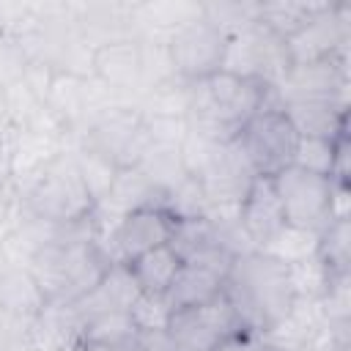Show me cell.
<instances>
[{"label":"cell","mask_w":351,"mask_h":351,"mask_svg":"<svg viewBox=\"0 0 351 351\" xmlns=\"http://www.w3.org/2000/svg\"><path fill=\"white\" fill-rule=\"evenodd\" d=\"M222 293L233 304L241 329L261 335L282 321L296 304L291 266L261 250L233 258Z\"/></svg>","instance_id":"6da1fadb"},{"label":"cell","mask_w":351,"mask_h":351,"mask_svg":"<svg viewBox=\"0 0 351 351\" xmlns=\"http://www.w3.org/2000/svg\"><path fill=\"white\" fill-rule=\"evenodd\" d=\"M274 99V88L258 80H244L228 71H217L206 80L189 82V129L217 140L230 143L239 137L241 126Z\"/></svg>","instance_id":"7a4b0ae2"},{"label":"cell","mask_w":351,"mask_h":351,"mask_svg":"<svg viewBox=\"0 0 351 351\" xmlns=\"http://www.w3.org/2000/svg\"><path fill=\"white\" fill-rule=\"evenodd\" d=\"M16 200L25 211L41 219H49L55 225L85 222L96 208L90 192L80 178L71 148L60 151L47 167H41L33 178L19 184Z\"/></svg>","instance_id":"3957f363"},{"label":"cell","mask_w":351,"mask_h":351,"mask_svg":"<svg viewBox=\"0 0 351 351\" xmlns=\"http://www.w3.org/2000/svg\"><path fill=\"white\" fill-rule=\"evenodd\" d=\"M74 143L101 154L104 159H110L118 167H134L140 162L143 151L148 148L151 137H148L143 110L137 104L118 101V104H110L107 110H101L99 115H93Z\"/></svg>","instance_id":"277c9868"},{"label":"cell","mask_w":351,"mask_h":351,"mask_svg":"<svg viewBox=\"0 0 351 351\" xmlns=\"http://www.w3.org/2000/svg\"><path fill=\"white\" fill-rule=\"evenodd\" d=\"M236 143L244 151V156L250 159L255 176L274 178L280 170L293 165V151H296L299 134H296L293 123L288 121V115L277 99V90H274V99L269 104H263L241 126Z\"/></svg>","instance_id":"5b68a950"},{"label":"cell","mask_w":351,"mask_h":351,"mask_svg":"<svg viewBox=\"0 0 351 351\" xmlns=\"http://www.w3.org/2000/svg\"><path fill=\"white\" fill-rule=\"evenodd\" d=\"M291 66L293 63L288 55V44L271 30H266L261 22H255L228 38V49L219 71L244 80H258L266 88L277 90V85L285 80Z\"/></svg>","instance_id":"8992f818"},{"label":"cell","mask_w":351,"mask_h":351,"mask_svg":"<svg viewBox=\"0 0 351 351\" xmlns=\"http://www.w3.org/2000/svg\"><path fill=\"white\" fill-rule=\"evenodd\" d=\"M271 184L280 197L285 225L321 233L335 219L332 217V178L288 165L271 178Z\"/></svg>","instance_id":"52a82bcc"},{"label":"cell","mask_w":351,"mask_h":351,"mask_svg":"<svg viewBox=\"0 0 351 351\" xmlns=\"http://www.w3.org/2000/svg\"><path fill=\"white\" fill-rule=\"evenodd\" d=\"M228 38L230 36L219 30L214 22H208L203 14L189 25H184L181 30H176L167 38V55L176 74L186 82H197L217 74L225 60Z\"/></svg>","instance_id":"ba28073f"},{"label":"cell","mask_w":351,"mask_h":351,"mask_svg":"<svg viewBox=\"0 0 351 351\" xmlns=\"http://www.w3.org/2000/svg\"><path fill=\"white\" fill-rule=\"evenodd\" d=\"M239 329V315L225 293L214 296L206 304L176 310L167 324V335L176 351H214L228 335Z\"/></svg>","instance_id":"9c48e42d"},{"label":"cell","mask_w":351,"mask_h":351,"mask_svg":"<svg viewBox=\"0 0 351 351\" xmlns=\"http://www.w3.org/2000/svg\"><path fill=\"white\" fill-rule=\"evenodd\" d=\"M280 104L288 101H340L348 104V49L313 60L296 63L277 85Z\"/></svg>","instance_id":"30bf717a"},{"label":"cell","mask_w":351,"mask_h":351,"mask_svg":"<svg viewBox=\"0 0 351 351\" xmlns=\"http://www.w3.org/2000/svg\"><path fill=\"white\" fill-rule=\"evenodd\" d=\"M291 63H313L332 58L351 44V3H324L321 11L285 41Z\"/></svg>","instance_id":"8fae6325"},{"label":"cell","mask_w":351,"mask_h":351,"mask_svg":"<svg viewBox=\"0 0 351 351\" xmlns=\"http://www.w3.org/2000/svg\"><path fill=\"white\" fill-rule=\"evenodd\" d=\"M90 74L110 88L121 101L140 104L145 93V74H143V44L137 36L118 38L93 49Z\"/></svg>","instance_id":"7c38bea8"},{"label":"cell","mask_w":351,"mask_h":351,"mask_svg":"<svg viewBox=\"0 0 351 351\" xmlns=\"http://www.w3.org/2000/svg\"><path fill=\"white\" fill-rule=\"evenodd\" d=\"M173 225H176V219L165 208H159V206L137 208V211L126 214L118 222V228H115V233H112V239L107 244L110 261L132 263L143 252L156 250L162 244H170Z\"/></svg>","instance_id":"4fadbf2b"},{"label":"cell","mask_w":351,"mask_h":351,"mask_svg":"<svg viewBox=\"0 0 351 351\" xmlns=\"http://www.w3.org/2000/svg\"><path fill=\"white\" fill-rule=\"evenodd\" d=\"M239 222H241V228L250 236L255 250H266L274 241V236L285 228L282 206H280V197L274 192L271 178L258 176L252 181L250 192L239 203Z\"/></svg>","instance_id":"5bb4252c"},{"label":"cell","mask_w":351,"mask_h":351,"mask_svg":"<svg viewBox=\"0 0 351 351\" xmlns=\"http://www.w3.org/2000/svg\"><path fill=\"white\" fill-rule=\"evenodd\" d=\"M140 293H143V288L134 280L129 263L112 261L107 266L104 277L99 280V285L88 296L74 302V310H77L80 321H85L90 315H99V313H129Z\"/></svg>","instance_id":"9a60e30c"},{"label":"cell","mask_w":351,"mask_h":351,"mask_svg":"<svg viewBox=\"0 0 351 351\" xmlns=\"http://www.w3.org/2000/svg\"><path fill=\"white\" fill-rule=\"evenodd\" d=\"M74 25L90 49L129 38L132 30V3H71Z\"/></svg>","instance_id":"2e32d148"},{"label":"cell","mask_w":351,"mask_h":351,"mask_svg":"<svg viewBox=\"0 0 351 351\" xmlns=\"http://www.w3.org/2000/svg\"><path fill=\"white\" fill-rule=\"evenodd\" d=\"M200 14V3H132V30L137 38L167 41L176 30H181Z\"/></svg>","instance_id":"e0dca14e"},{"label":"cell","mask_w":351,"mask_h":351,"mask_svg":"<svg viewBox=\"0 0 351 351\" xmlns=\"http://www.w3.org/2000/svg\"><path fill=\"white\" fill-rule=\"evenodd\" d=\"M288 121L299 137H326L337 140L348 134V104L340 101H288L282 104Z\"/></svg>","instance_id":"ac0fdd59"},{"label":"cell","mask_w":351,"mask_h":351,"mask_svg":"<svg viewBox=\"0 0 351 351\" xmlns=\"http://www.w3.org/2000/svg\"><path fill=\"white\" fill-rule=\"evenodd\" d=\"M222 288H225V277L219 271L184 261L181 269L176 271L170 288L165 291V299L170 302V307L176 313L184 307H197V304L211 302L214 296L222 293Z\"/></svg>","instance_id":"d6986e66"},{"label":"cell","mask_w":351,"mask_h":351,"mask_svg":"<svg viewBox=\"0 0 351 351\" xmlns=\"http://www.w3.org/2000/svg\"><path fill=\"white\" fill-rule=\"evenodd\" d=\"M44 304H47V299L25 266L5 263L0 269V310L30 324L44 310Z\"/></svg>","instance_id":"ffe728a7"},{"label":"cell","mask_w":351,"mask_h":351,"mask_svg":"<svg viewBox=\"0 0 351 351\" xmlns=\"http://www.w3.org/2000/svg\"><path fill=\"white\" fill-rule=\"evenodd\" d=\"M69 244L71 241H55L36 250L27 261V271L33 274L36 285L41 288L47 302H60L66 293V277H69Z\"/></svg>","instance_id":"44dd1931"},{"label":"cell","mask_w":351,"mask_h":351,"mask_svg":"<svg viewBox=\"0 0 351 351\" xmlns=\"http://www.w3.org/2000/svg\"><path fill=\"white\" fill-rule=\"evenodd\" d=\"M162 195L173 192L186 176L184 162H181V151L178 145H167V143H148V148L143 151L140 162L134 165Z\"/></svg>","instance_id":"7402d4cb"},{"label":"cell","mask_w":351,"mask_h":351,"mask_svg":"<svg viewBox=\"0 0 351 351\" xmlns=\"http://www.w3.org/2000/svg\"><path fill=\"white\" fill-rule=\"evenodd\" d=\"M181 263L184 261L176 255V250L170 244H162V247L148 250L140 258H134L129 263V269L145 293H165L170 288L176 271L181 269Z\"/></svg>","instance_id":"603a6c76"},{"label":"cell","mask_w":351,"mask_h":351,"mask_svg":"<svg viewBox=\"0 0 351 351\" xmlns=\"http://www.w3.org/2000/svg\"><path fill=\"white\" fill-rule=\"evenodd\" d=\"M324 3H291V0H277V3H258V19L266 30L280 36L282 41L293 38L318 11Z\"/></svg>","instance_id":"cb8c5ba5"},{"label":"cell","mask_w":351,"mask_h":351,"mask_svg":"<svg viewBox=\"0 0 351 351\" xmlns=\"http://www.w3.org/2000/svg\"><path fill=\"white\" fill-rule=\"evenodd\" d=\"M69 148H71V156H74V165L80 170V178H82L85 189L90 192L93 203L99 206L107 197V192H110V186H112V181H115V176H118L121 167L112 165L110 159H104L101 154L80 145V143H74Z\"/></svg>","instance_id":"d4e9b609"},{"label":"cell","mask_w":351,"mask_h":351,"mask_svg":"<svg viewBox=\"0 0 351 351\" xmlns=\"http://www.w3.org/2000/svg\"><path fill=\"white\" fill-rule=\"evenodd\" d=\"M315 258L324 263L329 274H351V222L332 219L318 233Z\"/></svg>","instance_id":"484cf974"},{"label":"cell","mask_w":351,"mask_h":351,"mask_svg":"<svg viewBox=\"0 0 351 351\" xmlns=\"http://www.w3.org/2000/svg\"><path fill=\"white\" fill-rule=\"evenodd\" d=\"M137 326L129 313H99L82 321L80 340L82 343H99L110 348H123L134 337Z\"/></svg>","instance_id":"4316f807"},{"label":"cell","mask_w":351,"mask_h":351,"mask_svg":"<svg viewBox=\"0 0 351 351\" xmlns=\"http://www.w3.org/2000/svg\"><path fill=\"white\" fill-rule=\"evenodd\" d=\"M217 230L206 217H195V219H176L173 233H170V247L176 250V255L181 261H189L211 247H217Z\"/></svg>","instance_id":"83f0119b"},{"label":"cell","mask_w":351,"mask_h":351,"mask_svg":"<svg viewBox=\"0 0 351 351\" xmlns=\"http://www.w3.org/2000/svg\"><path fill=\"white\" fill-rule=\"evenodd\" d=\"M346 137V134H343ZM337 140H326V137H299L296 151H293V165L315 173V176H326L332 178L335 173V162H337Z\"/></svg>","instance_id":"f1b7e54d"},{"label":"cell","mask_w":351,"mask_h":351,"mask_svg":"<svg viewBox=\"0 0 351 351\" xmlns=\"http://www.w3.org/2000/svg\"><path fill=\"white\" fill-rule=\"evenodd\" d=\"M203 16L208 22H214L219 30H225L228 36L255 25L258 19V3H247V0H219V3H200Z\"/></svg>","instance_id":"f546056e"},{"label":"cell","mask_w":351,"mask_h":351,"mask_svg":"<svg viewBox=\"0 0 351 351\" xmlns=\"http://www.w3.org/2000/svg\"><path fill=\"white\" fill-rule=\"evenodd\" d=\"M315 250H318V233L285 225V228L274 236V241H271L266 250H261V252H269V255H274L277 261H282V263L291 266V263H299V261L313 258Z\"/></svg>","instance_id":"4dcf8cb0"},{"label":"cell","mask_w":351,"mask_h":351,"mask_svg":"<svg viewBox=\"0 0 351 351\" xmlns=\"http://www.w3.org/2000/svg\"><path fill=\"white\" fill-rule=\"evenodd\" d=\"M134 326L140 332H151V329H167L170 324V315H173V307L170 302L165 299V293H140L137 302L132 304L129 310Z\"/></svg>","instance_id":"1f68e13d"},{"label":"cell","mask_w":351,"mask_h":351,"mask_svg":"<svg viewBox=\"0 0 351 351\" xmlns=\"http://www.w3.org/2000/svg\"><path fill=\"white\" fill-rule=\"evenodd\" d=\"M121 351H176L167 329H151V332H134V337Z\"/></svg>","instance_id":"d6a6232c"},{"label":"cell","mask_w":351,"mask_h":351,"mask_svg":"<svg viewBox=\"0 0 351 351\" xmlns=\"http://www.w3.org/2000/svg\"><path fill=\"white\" fill-rule=\"evenodd\" d=\"M214 351H269L266 340L261 332H250V329H239L233 335H228Z\"/></svg>","instance_id":"836d02e7"},{"label":"cell","mask_w":351,"mask_h":351,"mask_svg":"<svg viewBox=\"0 0 351 351\" xmlns=\"http://www.w3.org/2000/svg\"><path fill=\"white\" fill-rule=\"evenodd\" d=\"M348 348H351V346H343L332 332L321 329V332H318V335H315V337H313L302 351H348Z\"/></svg>","instance_id":"e575fe53"},{"label":"cell","mask_w":351,"mask_h":351,"mask_svg":"<svg viewBox=\"0 0 351 351\" xmlns=\"http://www.w3.org/2000/svg\"><path fill=\"white\" fill-rule=\"evenodd\" d=\"M14 132H16V123H14V115H11V107H8L5 90L0 88V143H8Z\"/></svg>","instance_id":"d590c367"},{"label":"cell","mask_w":351,"mask_h":351,"mask_svg":"<svg viewBox=\"0 0 351 351\" xmlns=\"http://www.w3.org/2000/svg\"><path fill=\"white\" fill-rule=\"evenodd\" d=\"M16 203V200H14ZM11 203V206H14ZM11 206H0V228H3V222H5V217H8V211H11Z\"/></svg>","instance_id":"8d00e7d4"}]
</instances>
